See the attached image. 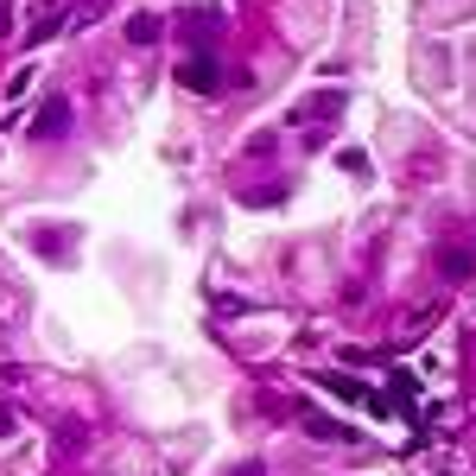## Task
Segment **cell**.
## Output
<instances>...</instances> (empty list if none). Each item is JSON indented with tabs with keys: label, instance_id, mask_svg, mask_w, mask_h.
Listing matches in <instances>:
<instances>
[{
	"label": "cell",
	"instance_id": "cell-8",
	"mask_svg": "<svg viewBox=\"0 0 476 476\" xmlns=\"http://www.w3.org/2000/svg\"><path fill=\"white\" fill-rule=\"evenodd\" d=\"M305 426H311V438H336V445H356V426H336V420H324V413H311Z\"/></svg>",
	"mask_w": 476,
	"mask_h": 476
},
{
	"label": "cell",
	"instance_id": "cell-6",
	"mask_svg": "<svg viewBox=\"0 0 476 476\" xmlns=\"http://www.w3.org/2000/svg\"><path fill=\"white\" fill-rule=\"evenodd\" d=\"M318 387H324V394H336V400H362V406H369V387H362V381H350V375H318Z\"/></svg>",
	"mask_w": 476,
	"mask_h": 476
},
{
	"label": "cell",
	"instance_id": "cell-5",
	"mask_svg": "<svg viewBox=\"0 0 476 476\" xmlns=\"http://www.w3.org/2000/svg\"><path fill=\"white\" fill-rule=\"evenodd\" d=\"M438 267H445V280H470V274H476V254H470V248H445Z\"/></svg>",
	"mask_w": 476,
	"mask_h": 476
},
{
	"label": "cell",
	"instance_id": "cell-9",
	"mask_svg": "<svg viewBox=\"0 0 476 476\" xmlns=\"http://www.w3.org/2000/svg\"><path fill=\"white\" fill-rule=\"evenodd\" d=\"M336 166H344L350 178H362V172H369V153H356V147H344V153H336Z\"/></svg>",
	"mask_w": 476,
	"mask_h": 476
},
{
	"label": "cell",
	"instance_id": "cell-2",
	"mask_svg": "<svg viewBox=\"0 0 476 476\" xmlns=\"http://www.w3.org/2000/svg\"><path fill=\"white\" fill-rule=\"evenodd\" d=\"M26 133L32 140H64V133H71V96H45L38 115L26 121Z\"/></svg>",
	"mask_w": 476,
	"mask_h": 476
},
{
	"label": "cell",
	"instance_id": "cell-1",
	"mask_svg": "<svg viewBox=\"0 0 476 476\" xmlns=\"http://www.w3.org/2000/svg\"><path fill=\"white\" fill-rule=\"evenodd\" d=\"M178 89H191V96H217V89H223V64H217V51H191V57L178 64Z\"/></svg>",
	"mask_w": 476,
	"mask_h": 476
},
{
	"label": "cell",
	"instance_id": "cell-7",
	"mask_svg": "<svg viewBox=\"0 0 476 476\" xmlns=\"http://www.w3.org/2000/svg\"><path fill=\"white\" fill-rule=\"evenodd\" d=\"M159 32H166V26H159V13H133V20H127V45H153Z\"/></svg>",
	"mask_w": 476,
	"mask_h": 476
},
{
	"label": "cell",
	"instance_id": "cell-3",
	"mask_svg": "<svg viewBox=\"0 0 476 476\" xmlns=\"http://www.w3.org/2000/svg\"><path fill=\"white\" fill-rule=\"evenodd\" d=\"M26 242H32V254H45V260H64V254L77 248V223H51V229H32Z\"/></svg>",
	"mask_w": 476,
	"mask_h": 476
},
{
	"label": "cell",
	"instance_id": "cell-10",
	"mask_svg": "<svg viewBox=\"0 0 476 476\" xmlns=\"http://www.w3.org/2000/svg\"><path fill=\"white\" fill-rule=\"evenodd\" d=\"M13 432H20V413H13L7 400H0V438H13Z\"/></svg>",
	"mask_w": 476,
	"mask_h": 476
},
{
	"label": "cell",
	"instance_id": "cell-4",
	"mask_svg": "<svg viewBox=\"0 0 476 476\" xmlns=\"http://www.w3.org/2000/svg\"><path fill=\"white\" fill-rule=\"evenodd\" d=\"M184 26H191L197 51H210V38H217V26H223V20H217V7H191V13H184Z\"/></svg>",
	"mask_w": 476,
	"mask_h": 476
}]
</instances>
